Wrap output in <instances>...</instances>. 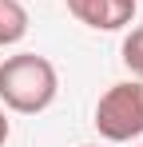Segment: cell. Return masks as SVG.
Segmentation results:
<instances>
[{"label": "cell", "mask_w": 143, "mask_h": 147, "mask_svg": "<svg viewBox=\"0 0 143 147\" xmlns=\"http://www.w3.org/2000/svg\"><path fill=\"white\" fill-rule=\"evenodd\" d=\"M56 92H60V76L44 56L20 52L0 64V103L4 107H12L20 115H36L56 103Z\"/></svg>", "instance_id": "1"}, {"label": "cell", "mask_w": 143, "mask_h": 147, "mask_svg": "<svg viewBox=\"0 0 143 147\" xmlns=\"http://www.w3.org/2000/svg\"><path fill=\"white\" fill-rule=\"evenodd\" d=\"M95 131L111 143H131L143 135V80L111 84L95 103Z\"/></svg>", "instance_id": "2"}, {"label": "cell", "mask_w": 143, "mask_h": 147, "mask_svg": "<svg viewBox=\"0 0 143 147\" xmlns=\"http://www.w3.org/2000/svg\"><path fill=\"white\" fill-rule=\"evenodd\" d=\"M139 0H68V12L95 32H119L135 20Z\"/></svg>", "instance_id": "3"}, {"label": "cell", "mask_w": 143, "mask_h": 147, "mask_svg": "<svg viewBox=\"0 0 143 147\" xmlns=\"http://www.w3.org/2000/svg\"><path fill=\"white\" fill-rule=\"evenodd\" d=\"M28 36V8L20 0H0V48H12Z\"/></svg>", "instance_id": "4"}, {"label": "cell", "mask_w": 143, "mask_h": 147, "mask_svg": "<svg viewBox=\"0 0 143 147\" xmlns=\"http://www.w3.org/2000/svg\"><path fill=\"white\" fill-rule=\"evenodd\" d=\"M119 56H123L127 72L135 76V80H143V24H139V28H131V32L123 36V48H119Z\"/></svg>", "instance_id": "5"}, {"label": "cell", "mask_w": 143, "mask_h": 147, "mask_svg": "<svg viewBox=\"0 0 143 147\" xmlns=\"http://www.w3.org/2000/svg\"><path fill=\"white\" fill-rule=\"evenodd\" d=\"M8 135H12V123H8V115H4V107H0V147L8 143Z\"/></svg>", "instance_id": "6"}, {"label": "cell", "mask_w": 143, "mask_h": 147, "mask_svg": "<svg viewBox=\"0 0 143 147\" xmlns=\"http://www.w3.org/2000/svg\"><path fill=\"white\" fill-rule=\"evenodd\" d=\"M84 147H95V143H84Z\"/></svg>", "instance_id": "7"}]
</instances>
